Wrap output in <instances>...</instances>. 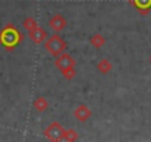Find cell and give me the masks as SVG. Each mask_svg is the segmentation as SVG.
<instances>
[{
    "mask_svg": "<svg viewBox=\"0 0 151 142\" xmlns=\"http://www.w3.org/2000/svg\"><path fill=\"white\" fill-rule=\"evenodd\" d=\"M45 135H46L50 141H61V139H62V135H64V129L61 127L59 123L53 121V123L45 130Z\"/></svg>",
    "mask_w": 151,
    "mask_h": 142,
    "instance_id": "obj_3",
    "label": "cell"
},
{
    "mask_svg": "<svg viewBox=\"0 0 151 142\" xmlns=\"http://www.w3.org/2000/svg\"><path fill=\"white\" fill-rule=\"evenodd\" d=\"M91 44H92L93 47H96V49H101V47L105 44V39H104V36H101V34H95V36H92V37H91Z\"/></svg>",
    "mask_w": 151,
    "mask_h": 142,
    "instance_id": "obj_10",
    "label": "cell"
},
{
    "mask_svg": "<svg viewBox=\"0 0 151 142\" xmlns=\"http://www.w3.org/2000/svg\"><path fill=\"white\" fill-rule=\"evenodd\" d=\"M30 39H31L34 43H42V42H45V40L47 39V33H46L43 28H40L39 25H36L34 28L30 30Z\"/></svg>",
    "mask_w": 151,
    "mask_h": 142,
    "instance_id": "obj_6",
    "label": "cell"
},
{
    "mask_svg": "<svg viewBox=\"0 0 151 142\" xmlns=\"http://www.w3.org/2000/svg\"><path fill=\"white\" fill-rule=\"evenodd\" d=\"M3 43L6 44V46H14V44H17L18 42H19V34L15 31V30H12V28H9V30H6L5 33H3Z\"/></svg>",
    "mask_w": 151,
    "mask_h": 142,
    "instance_id": "obj_7",
    "label": "cell"
},
{
    "mask_svg": "<svg viewBox=\"0 0 151 142\" xmlns=\"http://www.w3.org/2000/svg\"><path fill=\"white\" fill-rule=\"evenodd\" d=\"M62 76H64L65 79H68V80L74 79V77H76V70H74V67H71V68H67V70H64V71H62Z\"/></svg>",
    "mask_w": 151,
    "mask_h": 142,
    "instance_id": "obj_13",
    "label": "cell"
},
{
    "mask_svg": "<svg viewBox=\"0 0 151 142\" xmlns=\"http://www.w3.org/2000/svg\"><path fill=\"white\" fill-rule=\"evenodd\" d=\"M74 64H76L74 58H73L71 55H68V53H61V55H58V56H56V61H55V67L59 68L61 71L74 67Z\"/></svg>",
    "mask_w": 151,
    "mask_h": 142,
    "instance_id": "obj_2",
    "label": "cell"
},
{
    "mask_svg": "<svg viewBox=\"0 0 151 142\" xmlns=\"http://www.w3.org/2000/svg\"><path fill=\"white\" fill-rule=\"evenodd\" d=\"M36 25H37V22H36L33 18H28V19H25V22H24V27H25L28 31H30L31 28H34Z\"/></svg>",
    "mask_w": 151,
    "mask_h": 142,
    "instance_id": "obj_14",
    "label": "cell"
},
{
    "mask_svg": "<svg viewBox=\"0 0 151 142\" xmlns=\"http://www.w3.org/2000/svg\"><path fill=\"white\" fill-rule=\"evenodd\" d=\"M132 3H133L139 11H142L144 14H147V11L151 8V0H132Z\"/></svg>",
    "mask_w": 151,
    "mask_h": 142,
    "instance_id": "obj_8",
    "label": "cell"
},
{
    "mask_svg": "<svg viewBox=\"0 0 151 142\" xmlns=\"http://www.w3.org/2000/svg\"><path fill=\"white\" fill-rule=\"evenodd\" d=\"M62 139H65V141H76V139H77V133H76V130H64Z\"/></svg>",
    "mask_w": 151,
    "mask_h": 142,
    "instance_id": "obj_12",
    "label": "cell"
},
{
    "mask_svg": "<svg viewBox=\"0 0 151 142\" xmlns=\"http://www.w3.org/2000/svg\"><path fill=\"white\" fill-rule=\"evenodd\" d=\"M150 64H151V56H150Z\"/></svg>",
    "mask_w": 151,
    "mask_h": 142,
    "instance_id": "obj_15",
    "label": "cell"
},
{
    "mask_svg": "<svg viewBox=\"0 0 151 142\" xmlns=\"http://www.w3.org/2000/svg\"><path fill=\"white\" fill-rule=\"evenodd\" d=\"M46 49H47V52H49L50 55H53V56L56 58L58 55H61V53L65 52V49H67V42H65L61 36L55 34V36H52V37L47 39V42H46Z\"/></svg>",
    "mask_w": 151,
    "mask_h": 142,
    "instance_id": "obj_1",
    "label": "cell"
},
{
    "mask_svg": "<svg viewBox=\"0 0 151 142\" xmlns=\"http://www.w3.org/2000/svg\"><path fill=\"white\" fill-rule=\"evenodd\" d=\"M47 107H49V104H47V101H46L43 96H39V98L34 101V108H36L37 111H45V110H47Z\"/></svg>",
    "mask_w": 151,
    "mask_h": 142,
    "instance_id": "obj_11",
    "label": "cell"
},
{
    "mask_svg": "<svg viewBox=\"0 0 151 142\" xmlns=\"http://www.w3.org/2000/svg\"><path fill=\"white\" fill-rule=\"evenodd\" d=\"M96 68L99 70V73L107 74V73H110V71H111V62H110L108 59H101V61L98 62Z\"/></svg>",
    "mask_w": 151,
    "mask_h": 142,
    "instance_id": "obj_9",
    "label": "cell"
},
{
    "mask_svg": "<svg viewBox=\"0 0 151 142\" xmlns=\"http://www.w3.org/2000/svg\"><path fill=\"white\" fill-rule=\"evenodd\" d=\"M65 25H67V21H65V18H64L61 14L53 15V16L50 18V21H49V27H50L55 33L62 31V30L65 28Z\"/></svg>",
    "mask_w": 151,
    "mask_h": 142,
    "instance_id": "obj_4",
    "label": "cell"
},
{
    "mask_svg": "<svg viewBox=\"0 0 151 142\" xmlns=\"http://www.w3.org/2000/svg\"><path fill=\"white\" fill-rule=\"evenodd\" d=\"M91 115H92V111L89 110V107L88 105H85V104H82V105H79L77 108L74 110V117L77 118L79 121H88L89 118H91Z\"/></svg>",
    "mask_w": 151,
    "mask_h": 142,
    "instance_id": "obj_5",
    "label": "cell"
}]
</instances>
